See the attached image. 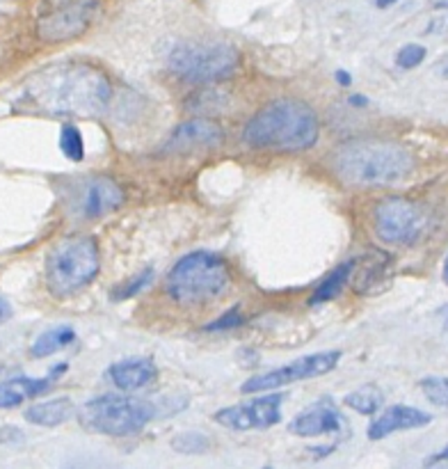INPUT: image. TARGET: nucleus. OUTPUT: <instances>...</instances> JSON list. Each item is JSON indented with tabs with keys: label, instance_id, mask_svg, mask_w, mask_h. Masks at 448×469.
Listing matches in <instances>:
<instances>
[{
	"label": "nucleus",
	"instance_id": "473e14b6",
	"mask_svg": "<svg viewBox=\"0 0 448 469\" xmlns=\"http://www.w3.org/2000/svg\"><path fill=\"white\" fill-rule=\"evenodd\" d=\"M311 451L313 455H316V458H325V455L329 454V451H334V446L329 445V446H316V449H309Z\"/></svg>",
	"mask_w": 448,
	"mask_h": 469
},
{
	"label": "nucleus",
	"instance_id": "e433bc0d",
	"mask_svg": "<svg viewBox=\"0 0 448 469\" xmlns=\"http://www.w3.org/2000/svg\"><path fill=\"white\" fill-rule=\"evenodd\" d=\"M439 314H442V319H443V328H446V330H448V305H446V307H443V310H442V311H439Z\"/></svg>",
	"mask_w": 448,
	"mask_h": 469
},
{
	"label": "nucleus",
	"instance_id": "dca6fc26",
	"mask_svg": "<svg viewBox=\"0 0 448 469\" xmlns=\"http://www.w3.org/2000/svg\"><path fill=\"white\" fill-rule=\"evenodd\" d=\"M126 195L117 181L110 177H97L87 184L82 193V215L85 218H103L108 213L117 211L124 204Z\"/></svg>",
	"mask_w": 448,
	"mask_h": 469
},
{
	"label": "nucleus",
	"instance_id": "2eb2a0df",
	"mask_svg": "<svg viewBox=\"0 0 448 469\" xmlns=\"http://www.w3.org/2000/svg\"><path fill=\"white\" fill-rule=\"evenodd\" d=\"M67 364H58V367L51 368L46 378L16 376L5 382H0V410H12V407H19L25 398H37L42 394H46L53 388V382L62 373H67Z\"/></svg>",
	"mask_w": 448,
	"mask_h": 469
},
{
	"label": "nucleus",
	"instance_id": "0eeeda50",
	"mask_svg": "<svg viewBox=\"0 0 448 469\" xmlns=\"http://www.w3.org/2000/svg\"><path fill=\"white\" fill-rule=\"evenodd\" d=\"M241 67V55L224 42H195L176 46L169 55V72L193 85H211L232 78Z\"/></svg>",
	"mask_w": 448,
	"mask_h": 469
},
{
	"label": "nucleus",
	"instance_id": "72a5a7b5",
	"mask_svg": "<svg viewBox=\"0 0 448 469\" xmlns=\"http://www.w3.org/2000/svg\"><path fill=\"white\" fill-rule=\"evenodd\" d=\"M396 3H398V0H376V5L380 7V10H386V7L396 5Z\"/></svg>",
	"mask_w": 448,
	"mask_h": 469
},
{
	"label": "nucleus",
	"instance_id": "7c9ffc66",
	"mask_svg": "<svg viewBox=\"0 0 448 469\" xmlns=\"http://www.w3.org/2000/svg\"><path fill=\"white\" fill-rule=\"evenodd\" d=\"M443 460H448V445L443 446L442 451H439V454H434V455H430L428 460H425V464H434V463H443Z\"/></svg>",
	"mask_w": 448,
	"mask_h": 469
},
{
	"label": "nucleus",
	"instance_id": "412c9836",
	"mask_svg": "<svg viewBox=\"0 0 448 469\" xmlns=\"http://www.w3.org/2000/svg\"><path fill=\"white\" fill-rule=\"evenodd\" d=\"M343 403H346L350 410L359 412V415L373 416L380 412L382 403H385V394H382L380 388H376V385H364V388L346 394Z\"/></svg>",
	"mask_w": 448,
	"mask_h": 469
},
{
	"label": "nucleus",
	"instance_id": "f704fd0d",
	"mask_svg": "<svg viewBox=\"0 0 448 469\" xmlns=\"http://www.w3.org/2000/svg\"><path fill=\"white\" fill-rule=\"evenodd\" d=\"M434 10H448V0H433Z\"/></svg>",
	"mask_w": 448,
	"mask_h": 469
},
{
	"label": "nucleus",
	"instance_id": "aec40b11",
	"mask_svg": "<svg viewBox=\"0 0 448 469\" xmlns=\"http://www.w3.org/2000/svg\"><path fill=\"white\" fill-rule=\"evenodd\" d=\"M355 263L357 262H346V263H341V266L334 268V271L329 273L323 282H320L319 289L313 291L311 298H309V305L316 307V305H323V302L334 301V298H337V295L343 291V286L348 284V280H350L352 271L357 268Z\"/></svg>",
	"mask_w": 448,
	"mask_h": 469
},
{
	"label": "nucleus",
	"instance_id": "c85d7f7f",
	"mask_svg": "<svg viewBox=\"0 0 448 469\" xmlns=\"http://www.w3.org/2000/svg\"><path fill=\"white\" fill-rule=\"evenodd\" d=\"M334 78H337V82L341 85V88H350V85H352V76L346 72V69H337Z\"/></svg>",
	"mask_w": 448,
	"mask_h": 469
},
{
	"label": "nucleus",
	"instance_id": "f03ea898",
	"mask_svg": "<svg viewBox=\"0 0 448 469\" xmlns=\"http://www.w3.org/2000/svg\"><path fill=\"white\" fill-rule=\"evenodd\" d=\"M334 175L357 188H386L412 175L415 158L394 142H346L332 154Z\"/></svg>",
	"mask_w": 448,
	"mask_h": 469
},
{
	"label": "nucleus",
	"instance_id": "a211bd4d",
	"mask_svg": "<svg viewBox=\"0 0 448 469\" xmlns=\"http://www.w3.org/2000/svg\"><path fill=\"white\" fill-rule=\"evenodd\" d=\"M76 415V406H73L71 398H51V401L34 403L25 410V421L34 426H43V428H53V426L64 424L71 416Z\"/></svg>",
	"mask_w": 448,
	"mask_h": 469
},
{
	"label": "nucleus",
	"instance_id": "bb28decb",
	"mask_svg": "<svg viewBox=\"0 0 448 469\" xmlns=\"http://www.w3.org/2000/svg\"><path fill=\"white\" fill-rule=\"evenodd\" d=\"M243 323H245V316L241 314V307H232L227 314L220 316V319L213 321V323H208L204 330H206V332H224V330L241 328Z\"/></svg>",
	"mask_w": 448,
	"mask_h": 469
},
{
	"label": "nucleus",
	"instance_id": "39448f33",
	"mask_svg": "<svg viewBox=\"0 0 448 469\" xmlns=\"http://www.w3.org/2000/svg\"><path fill=\"white\" fill-rule=\"evenodd\" d=\"M101 271L99 243L87 234H71L55 243L46 257V286L55 298H69L92 284Z\"/></svg>",
	"mask_w": 448,
	"mask_h": 469
},
{
	"label": "nucleus",
	"instance_id": "20e7f679",
	"mask_svg": "<svg viewBox=\"0 0 448 469\" xmlns=\"http://www.w3.org/2000/svg\"><path fill=\"white\" fill-rule=\"evenodd\" d=\"M232 286L227 259L215 252H190L167 273L165 291L176 305L197 307L217 301Z\"/></svg>",
	"mask_w": 448,
	"mask_h": 469
},
{
	"label": "nucleus",
	"instance_id": "4be33fe9",
	"mask_svg": "<svg viewBox=\"0 0 448 469\" xmlns=\"http://www.w3.org/2000/svg\"><path fill=\"white\" fill-rule=\"evenodd\" d=\"M60 149L71 163H81L85 158V142H82V133L78 131V126L62 124V129H60Z\"/></svg>",
	"mask_w": 448,
	"mask_h": 469
},
{
	"label": "nucleus",
	"instance_id": "cd10ccee",
	"mask_svg": "<svg viewBox=\"0 0 448 469\" xmlns=\"http://www.w3.org/2000/svg\"><path fill=\"white\" fill-rule=\"evenodd\" d=\"M24 431L16 426H3L0 428V445H24Z\"/></svg>",
	"mask_w": 448,
	"mask_h": 469
},
{
	"label": "nucleus",
	"instance_id": "ddd939ff",
	"mask_svg": "<svg viewBox=\"0 0 448 469\" xmlns=\"http://www.w3.org/2000/svg\"><path fill=\"white\" fill-rule=\"evenodd\" d=\"M343 416L337 410L332 401L323 398V401L313 403L307 410L300 412L293 421L289 424V431L298 437H319V436H332V433L341 431Z\"/></svg>",
	"mask_w": 448,
	"mask_h": 469
},
{
	"label": "nucleus",
	"instance_id": "f8f14e48",
	"mask_svg": "<svg viewBox=\"0 0 448 469\" xmlns=\"http://www.w3.org/2000/svg\"><path fill=\"white\" fill-rule=\"evenodd\" d=\"M224 138L220 126L208 120H190L178 124L172 131L169 140L165 142V151L169 154H186L195 149H211L217 147Z\"/></svg>",
	"mask_w": 448,
	"mask_h": 469
},
{
	"label": "nucleus",
	"instance_id": "393cba45",
	"mask_svg": "<svg viewBox=\"0 0 448 469\" xmlns=\"http://www.w3.org/2000/svg\"><path fill=\"white\" fill-rule=\"evenodd\" d=\"M421 392L428 398L433 406L446 407L448 406V378L442 376H428L419 382Z\"/></svg>",
	"mask_w": 448,
	"mask_h": 469
},
{
	"label": "nucleus",
	"instance_id": "9d476101",
	"mask_svg": "<svg viewBox=\"0 0 448 469\" xmlns=\"http://www.w3.org/2000/svg\"><path fill=\"white\" fill-rule=\"evenodd\" d=\"M341 359V350H323V353H311L304 355V358L293 359V362L284 364L280 368H272V371H265L261 376L250 378V380L243 382L241 392L243 394H259V392H272V389L286 388V385H293V382L309 380V378H319L325 373L334 371Z\"/></svg>",
	"mask_w": 448,
	"mask_h": 469
},
{
	"label": "nucleus",
	"instance_id": "423d86ee",
	"mask_svg": "<svg viewBox=\"0 0 448 469\" xmlns=\"http://www.w3.org/2000/svg\"><path fill=\"white\" fill-rule=\"evenodd\" d=\"M167 407L158 403L145 401V398L117 397V394H103V397L87 401L78 410V419L85 428L110 437L138 436L147 428V424L167 415Z\"/></svg>",
	"mask_w": 448,
	"mask_h": 469
},
{
	"label": "nucleus",
	"instance_id": "f257e3e1",
	"mask_svg": "<svg viewBox=\"0 0 448 469\" xmlns=\"http://www.w3.org/2000/svg\"><path fill=\"white\" fill-rule=\"evenodd\" d=\"M320 138L319 115L298 99H280L261 108L243 129V142L252 149L298 154Z\"/></svg>",
	"mask_w": 448,
	"mask_h": 469
},
{
	"label": "nucleus",
	"instance_id": "9b49d317",
	"mask_svg": "<svg viewBox=\"0 0 448 469\" xmlns=\"http://www.w3.org/2000/svg\"><path fill=\"white\" fill-rule=\"evenodd\" d=\"M281 403H284V394H268V397L254 398V401L222 407L213 419L224 428H232V431L271 428L281 421Z\"/></svg>",
	"mask_w": 448,
	"mask_h": 469
},
{
	"label": "nucleus",
	"instance_id": "1a4fd4ad",
	"mask_svg": "<svg viewBox=\"0 0 448 469\" xmlns=\"http://www.w3.org/2000/svg\"><path fill=\"white\" fill-rule=\"evenodd\" d=\"M373 227L389 245H416L430 227V215L421 204L407 197H386L373 211Z\"/></svg>",
	"mask_w": 448,
	"mask_h": 469
},
{
	"label": "nucleus",
	"instance_id": "6e6552de",
	"mask_svg": "<svg viewBox=\"0 0 448 469\" xmlns=\"http://www.w3.org/2000/svg\"><path fill=\"white\" fill-rule=\"evenodd\" d=\"M101 0H42L37 12V37L46 44H60L81 37L94 24Z\"/></svg>",
	"mask_w": 448,
	"mask_h": 469
},
{
	"label": "nucleus",
	"instance_id": "7ed1b4c3",
	"mask_svg": "<svg viewBox=\"0 0 448 469\" xmlns=\"http://www.w3.org/2000/svg\"><path fill=\"white\" fill-rule=\"evenodd\" d=\"M37 99L51 112L64 115H97L108 108L112 85L103 72L94 67H60V72L43 78Z\"/></svg>",
	"mask_w": 448,
	"mask_h": 469
},
{
	"label": "nucleus",
	"instance_id": "5701e85b",
	"mask_svg": "<svg viewBox=\"0 0 448 469\" xmlns=\"http://www.w3.org/2000/svg\"><path fill=\"white\" fill-rule=\"evenodd\" d=\"M151 282H154V268H145V271L138 273L136 277H130L129 282L115 286V291H112V301H130V298H136L138 293H142Z\"/></svg>",
	"mask_w": 448,
	"mask_h": 469
},
{
	"label": "nucleus",
	"instance_id": "6ab92c4d",
	"mask_svg": "<svg viewBox=\"0 0 448 469\" xmlns=\"http://www.w3.org/2000/svg\"><path fill=\"white\" fill-rule=\"evenodd\" d=\"M76 341V330L69 328V325H58V328H51L46 332L39 334L33 344V355L34 358H51V355L60 353L67 346H71Z\"/></svg>",
	"mask_w": 448,
	"mask_h": 469
},
{
	"label": "nucleus",
	"instance_id": "f3484780",
	"mask_svg": "<svg viewBox=\"0 0 448 469\" xmlns=\"http://www.w3.org/2000/svg\"><path fill=\"white\" fill-rule=\"evenodd\" d=\"M158 378V368L147 358H130L108 368V380L121 392H140Z\"/></svg>",
	"mask_w": 448,
	"mask_h": 469
},
{
	"label": "nucleus",
	"instance_id": "2f4dec72",
	"mask_svg": "<svg viewBox=\"0 0 448 469\" xmlns=\"http://www.w3.org/2000/svg\"><path fill=\"white\" fill-rule=\"evenodd\" d=\"M348 103H350V106H355V108H367L368 99L362 97V94H352V97L348 99Z\"/></svg>",
	"mask_w": 448,
	"mask_h": 469
},
{
	"label": "nucleus",
	"instance_id": "c9c22d12",
	"mask_svg": "<svg viewBox=\"0 0 448 469\" xmlns=\"http://www.w3.org/2000/svg\"><path fill=\"white\" fill-rule=\"evenodd\" d=\"M442 277H443V282H446V284H448V254H446V259H443V271H442Z\"/></svg>",
	"mask_w": 448,
	"mask_h": 469
},
{
	"label": "nucleus",
	"instance_id": "c756f323",
	"mask_svg": "<svg viewBox=\"0 0 448 469\" xmlns=\"http://www.w3.org/2000/svg\"><path fill=\"white\" fill-rule=\"evenodd\" d=\"M7 319H12V307L5 298H0V323H5Z\"/></svg>",
	"mask_w": 448,
	"mask_h": 469
},
{
	"label": "nucleus",
	"instance_id": "4468645a",
	"mask_svg": "<svg viewBox=\"0 0 448 469\" xmlns=\"http://www.w3.org/2000/svg\"><path fill=\"white\" fill-rule=\"evenodd\" d=\"M433 424V415L412 406H391L368 426V440H385L400 431H415Z\"/></svg>",
	"mask_w": 448,
	"mask_h": 469
},
{
	"label": "nucleus",
	"instance_id": "a878e982",
	"mask_svg": "<svg viewBox=\"0 0 448 469\" xmlns=\"http://www.w3.org/2000/svg\"><path fill=\"white\" fill-rule=\"evenodd\" d=\"M425 53H428V51H425V46L421 44L403 46V49L398 51V55H396V67L405 69V72L416 69L425 60Z\"/></svg>",
	"mask_w": 448,
	"mask_h": 469
},
{
	"label": "nucleus",
	"instance_id": "b1692460",
	"mask_svg": "<svg viewBox=\"0 0 448 469\" xmlns=\"http://www.w3.org/2000/svg\"><path fill=\"white\" fill-rule=\"evenodd\" d=\"M208 446H211V442H208V437L204 436V433H181V436H176L172 440V449L176 451V454H184V455H202L206 454Z\"/></svg>",
	"mask_w": 448,
	"mask_h": 469
}]
</instances>
